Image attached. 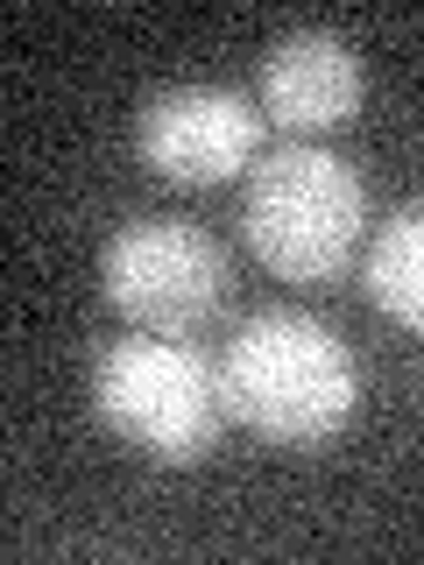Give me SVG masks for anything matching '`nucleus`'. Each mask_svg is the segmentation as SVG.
Wrapping results in <instances>:
<instances>
[{"instance_id": "obj_1", "label": "nucleus", "mask_w": 424, "mask_h": 565, "mask_svg": "<svg viewBox=\"0 0 424 565\" xmlns=\"http://www.w3.org/2000/svg\"><path fill=\"white\" fill-rule=\"evenodd\" d=\"M353 353L311 311H255L220 353V403L269 446H326L353 417Z\"/></svg>"}, {"instance_id": "obj_2", "label": "nucleus", "mask_w": 424, "mask_h": 565, "mask_svg": "<svg viewBox=\"0 0 424 565\" xmlns=\"http://www.w3.org/2000/svg\"><path fill=\"white\" fill-rule=\"evenodd\" d=\"M368 226V191L347 156L318 149V141H283L255 156L241 191V234L290 282H332L353 262Z\"/></svg>"}, {"instance_id": "obj_3", "label": "nucleus", "mask_w": 424, "mask_h": 565, "mask_svg": "<svg viewBox=\"0 0 424 565\" xmlns=\"http://www.w3.org/2000/svg\"><path fill=\"white\" fill-rule=\"evenodd\" d=\"M93 411L106 431H120L141 459L156 467H199L220 446V367L199 347L163 340V332H135L114 340L93 361Z\"/></svg>"}, {"instance_id": "obj_4", "label": "nucleus", "mask_w": 424, "mask_h": 565, "mask_svg": "<svg viewBox=\"0 0 424 565\" xmlns=\"http://www.w3.org/2000/svg\"><path fill=\"white\" fill-rule=\"evenodd\" d=\"M99 290L135 332L191 340L226 305V247L177 212H141L114 226L99 255Z\"/></svg>"}, {"instance_id": "obj_5", "label": "nucleus", "mask_w": 424, "mask_h": 565, "mask_svg": "<svg viewBox=\"0 0 424 565\" xmlns=\"http://www.w3.org/2000/svg\"><path fill=\"white\" fill-rule=\"evenodd\" d=\"M262 114L255 99L234 85H170L141 106L135 120V149L163 184H226L234 170L255 163Z\"/></svg>"}, {"instance_id": "obj_6", "label": "nucleus", "mask_w": 424, "mask_h": 565, "mask_svg": "<svg viewBox=\"0 0 424 565\" xmlns=\"http://www.w3.org/2000/svg\"><path fill=\"white\" fill-rule=\"evenodd\" d=\"M361 57L340 29H290L262 57V120L311 141L326 128H347L361 106Z\"/></svg>"}, {"instance_id": "obj_7", "label": "nucleus", "mask_w": 424, "mask_h": 565, "mask_svg": "<svg viewBox=\"0 0 424 565\" xmlns=\"http://www.w3.org/2000/svg\"><path fill=\"white\" fill-rule=\"evenodd\" d=\"M368 297L396 318V326L424 332V199L396 205L368 241Z\"/></svg>"}]
</instances>
